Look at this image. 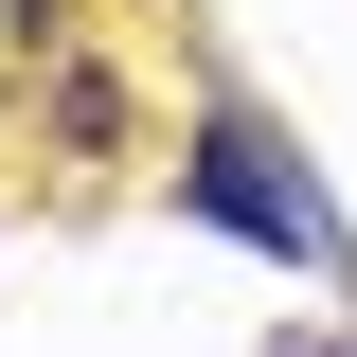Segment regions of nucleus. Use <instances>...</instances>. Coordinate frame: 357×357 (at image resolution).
Here are the masks:
<instances>
[{"mask_svg": "<svg viewBox=\"0 0 357 357\" xmlns=\"http://www.w3.org/2000/svg\"><path fill=\"white\" fill-rule=\"evenodd\" d=\"M178 215H215V232H250L268 268H321V286H357V232H340V197L304 178V143L268 126L250 89H197V143H178Z\"/></svg>", "mask_w": 357, "mask_h": 357, "instance_id": "obj_1", "label": "nucleus"}, {"mask_svg": "<svg viewBox=\"0 0 357 357\" xmlns=\"http://www.w3.org/2000/svg\"><path fill=\"white\" fill-rule=\"evenodd\" d=\"M268 357H357V340H268Z\"/></svg>", "mask_w": 357, "mask_h": 357, "instance_id": "obj_2", "label": "nucleus"}]
</instances>
